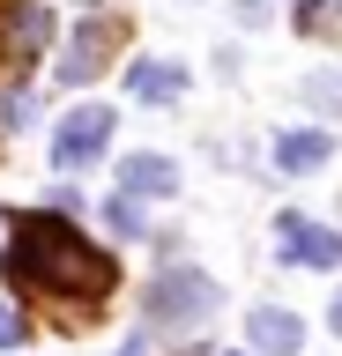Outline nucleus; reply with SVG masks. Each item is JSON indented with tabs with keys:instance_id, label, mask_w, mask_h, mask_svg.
<instances>
[{
	"instance_id": "1",
	"label": "nucleus",
	"mask_w": 342,
	"mask_h": 356,
	"mask_svg": "<svg viewBox=\"0 0 342 356\" xmlns=\"http://www.w3.org/2000/svg\"><path fill=\"white\" fill-rule=\"evenodd\" d=\"M0 267H8L15 297H60V305H82V312H97L119 289V260L104 245H90L60 208H30L15 222V245L0 252Z\"/></svg>"
},
{
	"instance_id": "2",
	"label": "nucleus",
	"mask_w": 342,
	"mask_h": 356,
	"mask_svg": "<svg viewBox=\"0 0 342 356\" xmlns=\"http://www.w3.org/2000/svg\"><path fill=\"white\" fill-rule=\"evenodd\" d=\"M216 297H224V289L208 282L201 267H164L157 282H149V297H141V312H149L157 327H194V319L216 312Z\"/></svg>"
},
{
	"instance_id": "3",
	"label": "nucleus",
	"mask_w": 342,
	"mask_h": 356,
	"mask_svg": "<svg viewBox=\"0 0 342 356\" xmlns=\"http://www.w3.org/2000/svg\"><path fill=\"white\" fill-rule=\"evenodd\" d=\"M104 141H112V111L82 104V111L60 119V134H52V163H60V171H90L97 156H104Z\"/></svg>"
},
{
	"instance_id": "4",
	"label": "nucleus",
	"mask_w": 342,
	"mask_h": 356,
	"mask_svg": "<svg viewBox=\"0 0 342 356\" xmlns=\"http://www.w3.org/2000/svg\"><path fill=\"white\" fill-rule=\"evenodd\" d=\"M119 15H90L82 30H75V44H68V60H60V82H97L104 67H112V52H119Z\"/></svg>"
},
{
	"instance_id": "5",
	"label": "nucleus",
	"mask_w": 342,
	"mask_h": 356,
	"mask_svg": "<svg viewBox=\"0 0 342 356\" xmlns=\"http://www.w3.org/2000/svg\"><path fill=\"white\" fill-rule=\"evenodd\" d=\"M275 230H283V260L320 267V275H335V267H342V238H335V230H320V222H305V216H283Z\"/></svg>"
},
{
	"instance_id": "6",
	"label": "nucleus",
	"mask_w": 342,
	"mask_h": 356,
	"mask_svg": "<svg viewBox=\"0 0 342 356\" xmlns=\"http://www.w3.org/2000/svg\"><path fill=\"white\" fill-rule=\"evenodd\" d=\"M246 341H253V356H297V341H305V319H297V312H283V305H253Z\"/></svg>"
},
{
	"instance_id": "7",
	"label": "nucleus",
	"mask_w": 342,
	"mask_h": 356,
	"mask_svg": "<svg viewBox=\"0 0 342 356\" xmlns=\"http://www.w3.org/2000/svg\"><path fill=\"white\" fill-rule=\"evenodd\" d=\"M127 97L134 104H171V97H186V67L179 60H134L127 67Z\"/></svg>"
},
{
	"instance_id": "8",
	"label": "nucleus",
	"mask_w": 342,
	"mask_h": 356,
	"mask_svg": "<svg viewBox=\"0 0 342 356\" xmlns=\"http://www.w3.org/2000/svg\"><path fill=\"white\" fill-rule=\"evenodd\" d=\"M119 186H127V193L134 200H164V193H179V163H171V156H127V163H119Z\"/></svg>"
},
{
	"instance_id": "9",
	"label": "nucleus",
	"mask_w": 342,
	"mask_h": 356,
	"mask_svg": "<svg viewBox=\"0 0 342 356\" xmlns=\"http://www.w3.org/2000/svg\"><path fill=\"white\" fill-rule=\"evenodd\" d=\"M327 156H335V134H327V127H297V134H283V141H275V171L305 178V171H320Z\"/></svg>"
},
{
	"instance_id": "10",
	"label": "nucleus",
	"mask_w": 342,
	"mask_h": 356,
	"mask_svg": "<svg viewBox=\"0 0 342 356\" xmlns=\"http://www.w3.org/2000/svg\"><path fill=\"white\" fill-rule=\"evenodd\" d=\"M104 222H112L119 238H149V222H141V200H134V193H119L112 208H104Z\"/></svg>"
},
{
	"instance_id": "11",
	"label": "nucleus",
	"mask_w": 342,
	"mask_h": 356,
	"mask_svg": "<svg viewBox=\"0 0 342 356\" xmlns=\"http://www.w3.org/2000/svg\"><path fill=\"white\" fill-rule=\"evenodd\" d=\"M30 111H38V104H30V89H15V97L0 104V127H30Z\"/></svg>"
},
{
	"instance_id": "12",
	"label": "nucleus",
	"mask_w": 342,
	"mask_h": 356,
	"mask_svg": "<svg viewBox=\"0 0 342 356\" xmlns=\"http://www.w3.org/2000/svg\"><path fill=\"white\" fill-rule=\"evenodd\" d=\"M305 97H313L320 111H335V97H342V82H335V74H313V82H305Z\"/></svg>"
},
{
	"instance_id": "13",
	"label": "nucleus",
	"mask_w": 342,
	"mask_h": 356,
	"mask_svg": "<svg viewBox=\"0 0 342 356\" xmlns=\"http://www.w3.org/2000/svg\"><path fill=\"white\" fill-rule=\"evenodd\" d=\"M0 349H23V312L0 305Z\"/></svg>"
},
{
	"instance_id": "14",
	"label": "nucleus",
	"mask_w": 342,
	"mask_h": 356,
	"mask_svg": "<svg viewBox=\"0 0 342 356\" xmlns=\"http://www.w3.org/2000/svg\"><path fill=\"white\" fill-rule=\"evenodd\" d=\"M112 356H149V349H141V334H134V341H127V349H112Z\"/></svg>"
},
{
	"instance_id": "15",
	"label": "nucleus",
	"mask_w": 342,
	"mask_h": 356,
	"mask_svg": "<svg viewBox=\"0 0 342 356\" xmlns=\"http://www.w3.org/2000/svg\"><path fill=\"white\" fill-rule=\"evenodd\" d=\"M327 327H335V334H342V297H335V312H327Z\"/></svg>"
},
{
	"instance_id": "16",
	"label": "nucleus",
	"mask_w": 342,
	"mask_h": 356,
	"mask_svg": "<svg viewBox=\"0 0 342 356\" xmlns=\"http://www.w3.org/2000/svg\"><path fill=\"white\" fill-rule=\"evenodd\" d=\"M0 230H8V222H0Z\"/></svg>"
},
{
	"instance_id": "17",
	"label": "nucleus",
	"mask_w": 342,
	"mask_h": 356,
	"mask_svg": "<svg viewBox=\"0 0 342 356\" xmlns=\"http://www.w3.org/2000/svg\"><path fill=\"white\" fill-rule=\"evenodd\" d=\"M208 356H216V349H208Z\"/></svg>"
}]
</instances>
